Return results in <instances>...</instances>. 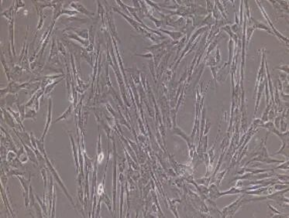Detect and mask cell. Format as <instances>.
I'll list each match as a JSON object with an SVG mask.
<instances>
[{"label": "cell", "mask_w": 289, "mask_h": 218, "mask_svg": "<svg viewBox=\"0 0 289 218\" xmlns=\"http://www.w3.org/2000/svg\"><path fill=\"white\" fill-rule=\"evenodd\" d=\"M252 20V21H253V28H257V29H262V30H265L266 31H267L268 33H272L271 32V30H270V29L267 27V26H265L264 24H263L262 22H259V21H257V20H255L254 19H251Z\"/></svg>", "instance_id": "7c38bea8"}, {"label": "cell", "mask_w": 289, "mask_h": 218, "mask_svg": "<svg viewBox=\"0 0 289 218\" xmlns=\"http://www.w3.org/2000/svg\"><path fill=\"white\" fill-rule=\"evenodd\" d=\"M26 118H32V119H34L35 121L36 120V111L34 108H30L26 112L24 119H26Z\"/></svg>", "instance_id": "5bb4252c"}, {"label": "cell", "mask_w": 289, "mask_h": 218, "mask_svg": "<svg viewBox=\"0 0 289 218\" xmlns=\"http://www.w3.org/2000/svg\"><path fill=\"white\" fill-rule=\"evenodd\" d=\"M78 197H79V200H80L81 204H84L83 202V190L82 186H79V189H78Z\"/></svg>", "instance_id": "44dd1931"}, {"label": "cell", "mask_w": 289, "mask_h": 218, "mask_svg": "<svg viewBox=\"0 0 289 218\" xmlns=\"http://www.w3.org/2000/svg\"><path fill=\"white\" fill-rule=\"evenodd\" d=\"M16 178L20 180V183H21L23 188V196H24L26 207V208L27 207L30 208V197H29V194H30V186L31 178L30 177L28 180H26L24 177H23L22 176H17Z\"/></svg>", "instance_id": "7a4b0ae2"}, {"label": "cell", "mask_w": 289, "mask_h": 218, "mask_svg": "<svg viewBox=\"0 0 289 218\" xmlns=\"http://www.w3.org/2000/svg\"><path fill=\"white\" fill-rule=\"evenodd\" d=\"M69 9H70L75 10V11L81 12V13H83V14L86 15L87 16H89V17H92L93 16H95L94 12H91V11L87 9L82 4H81L80 2H79L73 1V2H71L70 6H69Z\"/></svg>", "instance_id": "3957f363"}, {"label": "cell", "mask_w": 289, "mask_h": 218, "mask_svg": "<svg viewBox=\"0 0 289 218\" xmlns=\"http://www.w3.org/2000/svg\"><path fill=\"white\" fill-rule=\"evenodd\" d=\"M24 6H25L24 2H23V0H17V1H16V2H15V9H14L15 13H16V12H18L19 9H20V8H23Z\"/></svg>", "instance_id": "ffe728a7"}, {"label": "cell", "mask_w": 289, "mask_h": 218, "mask_svg": "<svg viewBox=\"0 0 289 218\" xmlns=\"http://www.w3.org/2000/svg\"><path fill=\"white\" fill-rule=\"evenodd\" d=\"M68 37H70V38L74 39V40H77V41L80 43L82 45H83V46H84V47H88V45H89V42H88V40H84V39H82V38H79V36H78V35H76V34L71 33H69L68 35Z\"/></svg>", "instance_id": "9c48e42d"}, {"label": "cell", "mask_w": 289, "mask_h": 218, "mask_svg": "<svg viewBox=\"0 0 289 218\" xmlns=\"http://www.w3.org/2000/svg\"><path fill=\"white\" fill-rule=\"evenodd\" d=\"M44 158L46 159V162H47V166L49 167V169H50V172L52 173V175H53V176H54V178L56 179V180H57V182L58 183H59V185L60 186V187L63 189V191L64 192V193L66 194V196H67V197L69 199V200L71 201V204H72L73 206H74V207L75 208L76 207V206H75V204H74V201H73V200H72V198L70 196V195H69V193H68V191H67V189H66V187L63 185V183H62V181H61V180H60V178L59 177V176H58V174L57 173V172H56V170L54 169V168L53 167V166L51 164H50V162L48 160V158H47V154L46 155H44Z\"/></svg>", "instance_id": "6da1fadb"}, {"label": "cell", "mask_w": 289, "mask_h": 218, "mask_svg": "<svg viewBox=\"0 0 289 218\" xmlns=\"http://www.w3.org/2000/svg\"><path fill=\"white\" fill-rule=\"evenodd\" d=\"M21 143L23 144V146H24L25 150H26L27 156H28L29 159H30L31 162H33V163H35L36 165H38V159H37L36 155V153H35L34 151H33V149L30 148V146H28L27 145L25 144V143H23V142H21Z\"/></svg>", "instance_id": "5b68a950"}, {"label": "cell", "mask_w": 289, "mask_h": 218, "mask_svg": "<svg viewBox=\"0 0 289 218\" xmlns=\"http://www.w3.org/2000/svg\"><path fill=\"white\" fill-rule=\"evenodd\" d=\"M70 139L72 144V150H73V156H74V162H75V166H76V170L77 173H79V156H78V151H77V147L74 144V138H73L72 135H70Z\"/></svg>", "instance_id": "8992f818"}, {"label": "cell", "mask_w": 289, "mask_h": 218, "mask_svg": "<svg viewBox=\"0 0 289 218\" xmlns=\"http://www.w3.org/2000/svg\"><path fill=\"white\" fill-rule=\"evenodd\" d=\"M60 80H58L56 82L54 83H50V84H47L45 88V91H44V95H47V94H50V93L51 92V91L54 89V88L57 85V84H58L60 82Z\"/></svg>", "instance_id": "9a60e30c"}, {"label": "cell", "mask_w": 289, "mask_h": 218, "mask_svg": "<svg viewBox=\"0 0 289 218\" xmlns=\"http://www.w3.org/2000/svg\"><path fill=\"white\" fill-rule=\"evenodd\" d=\"M40 205V204H39ZM39 205L36 203H35V204H34V207H35V210H36V214H37V216L38 217H43V215H42V211H43V210L42 209H40L41 208V206H39Z\"/></svg>", "instance_id": "603a6c76"}, {"label": "cell", "mask_w": 289, "mask_h": 218, "mask_svg": "<svg viewBox=\"0 0 289 218\" xmlns=\"http://www.w3.org/2000/svg\"><path fill=\"white\" fill-rule=\"evenodd\" d=\"M72 111H73V105L72 104H70L68 108V109L63 113L62 115H61L60 117H59V118H57L56 120H55V122H59V121L63 120V119H66V118H68V116L71 114V113L72 112Z\"/></svg>", "instance_id": "8fae6325"}, {"label": "cell", "mask_w": 289, "mask_h": 218, "mask_svg": "<svg viewBox=\"0 0 289 218\" xmlns=\"http://www.w3.org/2000/svg\"><path fill=\"white\" fill-rule=\"evenodd\" d=\"M4 117H5V121L7 122V124H8L10 127L14 128L15 126H16V122H16V119H15L14 118H12L9 113H6V112H5V111H4Z\"/></svg>", "instance_id": "30bf717a"}, {"label": "cell", "mask_w": 289, "mask_h": 218, "mask_svg": "<svg viewBox=\"0 0 289 218\" xmlns=\"http://www.w3.org/2000/svg\"><path fill=\"white\" fill-rule=\"evenodd\" d=\"M41 174L43 176V180H44V190H46L47 185V172L45 169H41Z\"/></svg>", "instance_id": "7402d4cb"}, {"label": "cell", "mask_w": 289, "mask_h": 218, "mask_svg": "<svg viewBox=\"0 0 289 218\" xmlns=\"http://www.w3.org/2000/svg\"><path fill=\"white\" fill-rule=\"evenodd\" d=\"M14 6H15V4H12V6H11L9 9L6 10V11H4L3 12H2V16H3V17H5V18L7 19L9 22L10 21H12V20H14V19H13V16H14V13H15Z\"/></svg>", "instance_id": "ba28073f"}, {"label": "cell", "mask_w": 289, "mask_h": 218, "mask_svg": "<svg viewBox=\"0 0 289 218\" xmlns=\"http://www.w3.org/2000/svg\"><path fill=\"white\" fill-rule=\"evenodd\" d=\"M147 16H148L149 18H150L151 20H152L153 22H155V24H156V26H157V27H160V26H161V20H157V19L154 18V17H153V16H151V15H147Z\"/></svg>", "instance_id": "cb8c5ba5"}, {"label": "cell", "mask_w": 289, "mask_h": 218, "mask_svg": "<svg viewBox=\"0 0 289 218\" xmlns=\"http://www.w3.org/2000/svg\"><path fill=\"white\" fill-rule=\"evenodd\" d=\"M52 99L50 98H49V104H48V112H47V119H46V125H45V128H44V133H43V135L41 138H45V135H47V132H48V129L50 128V125L51 124V120H52Z\"/></svg>", "instance_id": "277c9868"}, {"label": "cell", "mask_w": 289, "mask_h": 218, "mask_svg": "<svg viewBox=\"0 0 289 218\" xmlns=\"http://www.w3.org/2000/svg\"><path fill=\"white\" fill-rule=\"evenodd\" d=\"M36 200H37V201H38V204H40V206H41V209L43 210V212L47 215V206H46V204H45V196H44V202H42V201L40 200V199L39 198V196H37V195H36Z\"/></svg>", "instance_id": "d6986e66"}, {"label": "cell", "mask_w": 289, "mask_h": 218, "mask_svg": "<svg viewBox=\"0 0 289 218\" xmlns=\"http://www.w3.org/2000/svg\"><path fill=\"white\" fill-rule=\"evenodd\" d=\"M74 33H77V35L82 39L88 40V30H74Z\"/></svg>", "instance_id": "2e32d148"}, {"label": "cell", "mask_w": 289, "mask_h": 218, "mask_svg": "<svg viewBox=\"0 0 289 218\" xmlns=\"http://www.w3.org/2000/svg\"><path fill=\"white\" fill-rule=\"evenodd\" d=\"M1 193H2V200H3V202H4V204H6V207H7V208H8L9 210H10V212H11V214H12V216L14 217L15 215L13 214L12 210H11V207H10V206H9V200H8V199H7V196H6V193H5V191H4V187H3V186H2V187H1Z\"/></svg>", "instance_id": "4fadbf2b"}, {"label": "cell", "mask_w": 289, "mask_h": 218, "mask_svg": "<svg viewBox=\"0 0 289 218\" xmlns=\"http://www.w3.org/2000/svg\"><path fill=\"white\" fill-rule=\"evenodd\" d=\"M29 197H30V208L31 209L33 206H34L35 203V197H34V194H33V187L32 186L30 185V194H29Z\"/></svg>", "instance_id": "e0dca14e"}, {"label": "cell", "mask_w": 289, "mask_h": 218, "mask_svg": "<svg viewBox=\"0 0 289 218\" xmlns=\"http://www.w3.org/2000/svg\"><path fill=\"white\" fill-rule=\"evenodd\" d=\"M161 31H162V32L165 33L167 34H169V36H171V37H172L174 40H178V39L181 36V33H180L171 32V31H167V30H161Z\"/></svg>", "instance_id": "ac0fdd59"}, {"label": "cell", "mask_w": 289, "mask_h": 218, "mask_svg": "<svg viewBox=\"0 0 289 218\" xmlns=\"http://www.w3.org/2000/svg\"><path fill=\"white\" fill-rule=\"evenodd\" d=\"M13 22H14V20L10 21V24L9 27V39L10 43H11V48H12V55L16 56V50H15L14 46V37H13V34H14V31H13Z\"/></svg>", "instance_id": "52a82bcc"}]
</instances>
